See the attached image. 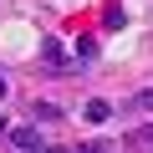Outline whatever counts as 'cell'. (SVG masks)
Here are the masks:
<instances>
[{
  "instance_id": "cell-2",
  "label": "cell",
  "mask_w": 153,
  "mask_h": 153,
  "mask_svg": "<svg viewBox=\"0 0 153 153\" xmlns=\"http://www.w3.org/2000/svg\"><path fill=\"white\" fill-rule=\"evenodd\" d=\"M46 138L36 133V128H10V148H41Z\"/></svg>"
},
{
  "instance_id": "cell-8",
  "label": "cell",
  "mask_w": 153,
  "mask_h": 153,
  "mask_svg": "<svg viewBox=\"0 0 153 153\" xmlns=\"http://www.w3.org/2000/svg\"><path fill=\"white\" fill-rule=\"evenodd\" d=\"M0 97H5V76H0Z\"/></svg>"
},
{
  "instance_id": "cell-9",
  "label": "cell",
  "mask_w": 153,
  "mask_h": 153,
  "mask_svg": "<svg viewBox=\"0 0 153 153\" xmlns=\"http://www.w3.org/2000/svg\"><path fill=\"white\" fill-rule=\"evenodd\" d=\"M0 133H10V128H5V117H0Z\"/></svg>"
},
{
  "instance_id": "cell-5",
  "label": "cell",
  "mask_w": 153,
  "mask_h": 153,
  "mask_svg": "<svg viewBox=\"0 0 153 153\" xmlns=\"http://www.w3.org/2000/svg\"><path fill=\"white\" fill-rule=\"evenodd\" d=\"M128 143H133V148H148V143H153V128H138V133H128Z\"/></svg>"
},
{
  "instance_id": "cell-7",
  "label": "cell",
  "mask_w": 153,
  "mask_h": 153,
  "mask_svg": "<svg viewBox=\"0 0 153 153\" xmlns=\"http://www.w3.org/2000/svg\"><path fill=\"white\" fill-rule=\"evenodd\" d=\"M138 102H143V107L153 112V87H148V92H138Z\"/></svg>"
},
{
  "instance_id": "cell-6",
  "label": "cell",
  "mask_w": 153,
  "mask_h": 153,
  "mask_svg": "<svg viewBox=\"0 0 153 153\" xmlns=\"http://www.w3.org/2000/svg\"><path fill=\"white\" fill-rule=\"evenodd\" d=\"M92 56H97V46H92V41H76V61H82V66H87Z\"/></svg>"
},
{
  "instance_id": "cell-3",
  "label": "cell",
  "mask_w": 153,
  "mask_h": 153,
  "mask_svg": "<svg viewBox=\"0 0 153 153\" xmlns=\"http://www.w3.org/2000/svg\"><path fill=\"white\" fill-rule=\"evenodd\" d=\"M102 26H107V31H123V26H128V10H123V5H107V10H102Z\"/></svg>"
},
{
  "instance_id": "cell-1",
  "label": "cell",
  "mask_w": 153,
  "mask_h": 153,
  "mask_svg": "<svg viewBox=\"0 0 153 153\" xmlns=\"http://www.w3.org/2000/svg\"><path fill=\"white\" fill-rule=\"evenodd\" d=\"M41 61L46 66H56V71H66L71 61H66V51H61V41H41Z\"/></svg>"
},
{
  "instance_id": "cell-4",
  "label": "cell",
  "mask_w": 153,
  "mask_h": 153,
  "mask_svg": "<svg viewBox=\"0 0 153 153\" xmlns=\"http://www.w3.org/2000/svg\"><path fill=\"white\" fill-rule=\"evenodd\" d=\"M107 112H112V107H107L102 97H92V102L82 107V117H87V123H107Z\"/></svg>"
}]
</instances>
